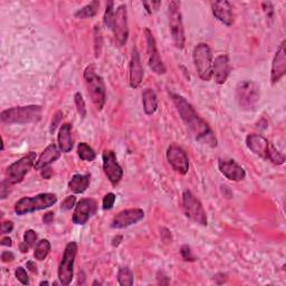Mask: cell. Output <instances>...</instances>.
<instances>
[{
	"mask_svg": "<svg viewBox=\"0 0 286 286\" xmlns=\"http://www.w3.org/2000/svg\"><path fill=\"white\" fill-rule=\"evenodd\" d=\"M261 98V88L253 80H243L236 87L237 104L244 111H252Z\"/></svg>",
	"mask_w": 286,
	"mask_h": 286,
	"instance_id": "5b68a950",
	"label": "cell"
},
{
	"mask_svg": "<svg viewBox=\"0 0 286 286\" xmlns=\"http://www.w3.org/2000/svg\"><path fill=\"white\" fill-rule=\"evenodd\" d=\"M115 42L119 46H123L127 44L129 37V27H128V10L125 4H121L114 12L113 25H112Z\"/></svg>",
	"mask_w": 286,
	"mask_h": 286,
	"instance_id": "8fae6325",
	"label": "cell"
},
{
	"mask_svg": "<svg viewBox=\"0 0 286 286\" xmlns=\"http://www.w3.org/2000/svg\"><path fill=\"white\" fill-rule=\"evenodd\" d=\"M58 146L64 153H69L73 149V139H72V125L70 123L63 124L58 131Z\"/></svg>",
	"mask_w": 286,
	"mask_h": 286,
	"instance_id": "cb8c5ba5",
	"label": "cell"
},
{
	"mask_svg": "<svg viewBox=\"0 0 286 286\" xmlns=\"http://www.w3.org/2000/svg\"><path fill=\"white\" fill-rule=\"evenodd\" d=\"M96 210V203L93 199H80L75 206L72 220L75 225H85Z\"/></svg>",
	"mask_w": 286,
	"mask_h": 286,
	"instance_id": "e0dca14e",
	"label": "cell"
},
{
	"mask_svg": "<svg viewBox=\"0 0 286 286\" xmlns=\"http://www.w3.org/2000/svg\"><path fill=\"white\" fill-rule=\"evenodd\" d=\"M180 254H181L182 258L185 259V261H187V262H195V261H196L195 256H194V255H192L191 248H190L189 246H188V245H183V246H181V248H180Z\"/></svg>",
	"mask_w": 286,
	"mask_h": 286,
	"instance_id": "8d00e7d4",
	"label": "cell"
},
{
	"mask_svg": "<svg viewBox=\"0 0 286 286\" xmlns=\"http://www.w3.org/2000/svg\"><path fill=\"white\" fill-rule=\"evenodd\" d=\"M77 153L80 159L84 161H88V162H92V161H94L96 158L95 152H94L92 147L85 142H80L78 144Z\"/></svg>",
	"mask_w": 286,
	"mask_h": 286,
	"instance_id": "f1b7e54d",
	"label": "cell"
},
{
	"mask_svg": "<svg viewBox=\"0 0 286 286\" xmlns=\"http://www.w3.org/2000/svg\"><path fill=\"white\" fill-rule=\"evenodd\" d=\"M246 145L256 155L268 160L272 144L264 137L259 134H249L246 138Z\"/></svg>",
	"mask_w": 286,
	"mask_h": 286,
	"instance_id": "d6986e66",
	"label": "cell"
},
{
	"mask_svg": "<svg viewBox=\"0 0 286 286\" xmlns=\"http://www.w3.org/2000/svg\"><path fill=\"white\" fill-rule=\"evenodd\" d=\"M121 240H122V236H118L116 238L113 239V243H112V245H113L114 247H115V246H119L120 243H121Z\"/></svg>",
	"mask_w": 286,
	"mask_h": 286,
	"instance_id": "816d5d0a",
	"label": "cell"
},
{
	"mask_svg": "<svg viewBox=\"0 0 286 286\" xmlns=\"http://www.w3.org/2000/svg\"><path fill=\"white\" fill-rule=\"evenodd\" d=\"M103 170L109 181L116 186L123 177V170L116 160V155L112 150H105L102 154Z\"/></svg>",
	"mask_w": 286,
	"mask_h": 286,
	"instance_id": "4fadbf2b",
	"label": "cell"
},
{
	"mask_svg": "<svg viewBox=\"0 0 286 286\" xmlns=\"http://www.w3.org/2000/svg\"><path fill=\"white\" fill-rule=\"evenodd\" d=\"M75 204H76V197L75 196H69V197H66L64 201L62 203L61 208H62V210H65V212H67V210H71L72 208H73Z\"/></svg>",
	"mask_w": 286,
	"mask_h": 286,
	"instance_id": "f35d334b",
	"label": "cell"
},
{
	"mask_svg": "<svg viewBox=\"0 0 286 286\" xmlns=\"http://www.w3.org/2000/svg\"><path fill=\"white\" fill-rule=\"evenodd\" d=\"M212 10L214 18L225 24L226 26H231L234 24V12H232V4L226 0L212 2Z\"/></svg>",
	"mask_w": 286,
	"mask_h": 286,
	"instance_id": "ffe728a7",
	"label": "cell"
},
{
	"mask_svg": "<svg viewBox=\"0 0 286 286\" xmlns=\"http://www.w3.org/2000/svg\"><path fill=\"white\" fill-rule=\"evenodd\" d=\"M218 168L228 180L241 181L246 177L244 168L237 163L235 160L220 159L218 162Z\"/></svg>",
	"mask_w": 286,
	"mask_h": 286,
	"instance_id": "ac0fdd59",
	"label": "cell"
},
{
	"mask_svg": "<svg viewBox=\"0 0 286 286\" xmlns=\"http://www.w3.org/2000/svg\"><path fill=\"white\" fill-rule=\"evenodd\" d=\"M43 109L39 105L17 106L0 113L1 122L7 124H26L38 122L42 119Z\"/></svg>",
	"mask_w": 286,
	"mask_h": 286,
	"instance_id": "7a4b0ae2",
	"label": "cell"
},
{
	"mask_svg": "<svg viewBox=\"0 0 286 286\" xmlns=\"http://www.w3.org/2000/svg\"><path fill=\"white\" fill-rule=\"evenodd\" d=\"M143 218H144V212L142 209H125L113 218V220L111 222V227L114 228V229H122V228L134 225V223L142 220Z\"/></svg>",
	"mask_w": 286,
	"mask_h": 286,
	"instance_id": "9a60e30c",
	"label": "cell"
},
{
	"mask_svg": "<svg viewBox=\"0 0 286 286\" xmlns=\"http://www.w3.org/2000/svg\"><path fill=\"white\" fill-rule=\"evenodd\" d=\"M48 282H40V285H48Z\"/></svg>",
	"mask_w": 286,
	"mask_h": 286,
	"instance_id": "f5cc1de1",
	"label": "cell"
},
{
	"mask_svg": "<svg viewBox=\"0 0 286 286\" xmlns=\"http://www.w3.org/2000/svg\"><path fill=\"white\" fill-rule=\"evenodd\" d=\"M76 254H77V244L75 241H71L66 245L60 266H58V280L63 285H70L73 281Z\"/></svg>",
	"mask_w": 286,
	"mask_h": 286,
	"instance_id": "ba28073f",
	"label": "cell"
},
{
	"mask_svg": "<svg viewBox=\"0 0 286 286\" xmlns=\"http://www.w3.org/2000/svg\"><path fill=\"white\" fill-rule=\"evenodd\" d=\"M51 249H52V245H51V243H49V240H47V239L39 240L37 245H36L34 256L36 259H37V261L42 262L48 256Z\"/></svg>",
	"mask_w": 286,
	"mask_h": 286,
	"instance_id": "4316f807",
	"label": "cell"
},
{
	"mask_svg": "<svg viewBox=\"0 0 286 286\" xmlns=\"http://www.w3.org/2000/svg\"><path fill=\"white\" fill-rule=\"evenodd\" d=\"M143 6L145 7L147 13L152 15V13L158 10L159 7L161 6V1H143Z\"/></svg>",
	"mask_w": 286,
	"mask_h": 286,
	"instance_id": "ab89813d",
	"label": "cell"
},
{
	"mask_svg": "<svg viewBox=\"0 0 286 286\" xmlns=\"http://www.w3.org/2000/svg\"><path fill=\"white\" fill-rule=\"evenodd\" d=\"M194 63L199 77L208 82L213 77V52L207 44L200 43L194 49Z\"/></svg>",
	"mask_w": 286,
	"mask_h": 286,
	"instance_id": "52a82bcc",
	"label": "cell"
},
{
	"mask_svg": "<svg viewBox=\"0 0 286 286\" xmlns=\"http://www.w3.org/2000/svg\"><path fill=\"white\" fill-rule=\"evenodd\" d=\"M84 78L86 83L88 95L91 97L93 104L96 106L97 110H102L106 101L105 85L103 78L96 74L95 67L87 66L84 72Z\"/></svg>",
	"mask_w": 286,
	"mask_h": 286,
	"instance_id": "277c9868",
	"label": "cell"
},
{
	"mask_svg": "<svg viewBox=\"0 0 286 286\" xmlns=\"http://www.w3.org/2000/svg\"><path fill=\"white\" fill-rule=\"evenodd\" d=\"M15 276L16 279L20 282L21 284L24 285H28L29 284V280H28V275H27V272L25 271L24 267H17L16 272H15Z\"/></svg>",
	"mask_w": 286,
	"mask_h": 286,
	"instance_id": "e575fe53",
	"label": "cell"
},
{
	"mask_svg": "<svg viewBox=\"0 0 286 286\" xmlns=\"http://www.w3.org/2000/svg\"><path fill=\"white\" fill-rule=\"evenodd\" d=\"M114 2L109 1L106 3L105 12H104V25L109 29H112V25H113V18H114Z\"/></svg>",
	"mask_w": 286,
	"mask_h": 286,
	"instance_id": "4dcf8cb0",
	"label": "cell"
},
{
	"mask_svg": "<svg viewBox=\"0 0 286 286\" xmlns=\"http://www.w3.org/2000/svg\"><path fill=\"white\" fill-rule=\"evenodd\" d=\"M13 229V222L12 221H3L1 223V227H0V231H1V234H9V232H11Z\"/></svg>",
	"mask_w": 286,
	"mask_h": 286,
	"instance_id": "7bdbcfd3",
	"label": "cell"
},
{
	"mask_svg": "<svg viewBox=\"0 0 286 286\" xmlns=\"http://www.w3.org/2000/svg\"><path fill=\"white\" fill-rule=\"evenodd\" d=\"M60 156H61V150L58 149L57 145L49 144L46 149L42 152V154L39 155L37 161H36L35 169L42 170L44 168L49 167V164L55 162Z\"/></svg>",
	"mask_w": 286,
	"mask_h": 286,
	"instance_id": "603a6c76",
	"label": "cell"
},
{
	"mask_svg": "<svg viewBox=\"0 0 286 286\" xmlns=\"http://www.w3.org/2000/svg\"><path fill=\"white\" fill-rule=\"evenodd\" d=\"M129 83L132 88H137L140 86L143 79V67L140 58V54L138 53L137 49H133L131 62H130V70H129Z\"/></svg>",
	"mask_w": 286,
	"mask_h": 286,
	"instance_id": "7402d4cb",
	"label": "cell"
},
{
	"mask_svg": "<svg viewBox=\"0 0 286 286\" xmlns=\"http://www.w3.org/2000/svg\"><path fill=\"white\" fill-rule=\"evenodd\" d=\"M13 259H15V255H13L11 252H8V250H6V252H2V254H1V261H2L3 263L12 262Z\"/></svg>",
	"mask_w": 286,
	"mask_h": 286,
	"instance_id": "ee69618b",
	"label": "cell"
},
{
	"mask_svg": "<svg viewBox=\"0 0 286 286\" xmlns=\"http://www.w3.org/2000/svg\"><path fill=\"white\" fill-rule=\"evenodd\" d=\"M182 205L183 212L186 216L196 223H199L201 226H207L208 219L207 214L204 209L203 204L196 198L189 190H185L182 194Z\"/></svg>",
	"mask_w": 286,
	"mask_h": 286,
	"instance_id": "9c48e42d",
	"label": "cell"
},
{
	"mask_svg": "<svg viewBox=\"0 0 286 286\" xmlns=\"http://www.w3.org/2000/svg\"><path fill=\"white\" fill-rule=\"evenodd\" d=\"M26 266H27V268H28V270H29L31 273H37V266H36V264H35L33 261L27 262Z\"/></svg>",
	"mask_w": 286,
	"mask_h": 286,
	"instance_id": "c3c4849f",
	"label": "cell"
},
{
	"mask_svg": "<svg viewBox=\"0 0 286 286\" xmlns=\"http://www.w3.org/2000/svg\"><path fill=\"white\" fill-rule=\"evenodd\" d=\"M262 7L264 9V11L266 13V17L270 18V19H273L274 17V9H273V6L271 2H263Z\"/></svg>",
	"mask_w": 286,
	"mask_h": 286,
	"instance_id": "b9f144b4",
	"label": "cell"
},
{
	"mask_svg": "<svg viewBox=\"0 0 286 286\" xmlns=\"http://www.w3.org/2000/svg\"><path fill=\"white\" fill-rule=\"evenodd\" d=\"M10 187L11 185L6 180V179L1 181V185H0V196H1V199L7 198V196L9 195V188Z\"/></svg>",
	"mask_w": 286,
	"mask_h": 286,
	"instance_id": "60d3db41",
	"label": "cell"
},
{
	"mask_svg": "<svg viewBox=\"0 0 286 286\" xmlns=\"http://www.w3.org/2000/svg\"><path fill=\"white\" fill-rule=\"evenodd\" d=\"M143 110L146 115H152L158 109V98L152 88H145L142 93Z\"/></svg>",
	"mask_w": 286,
	"mask_h": 286,
	"instance_id": "484cf974",
	"label": "cell"
},
{
	"mask_svg": "<svg viewBox=\"0 0 286 286\" xmlns=\"http://www.w3.org/2000/svg\"><path fill=\"white\" fill-rule=\"evenodd\" d=\"M0 244H1L2 246H7V247H11L12 240H11L10 237H3L1 241H0Z\"/></svg>",
	"mask_w": 286,
	"mask_h": 286,
	"instance_id": "7dc6e473",
	"label": "cell"
},
{
	"mask_svg": "<svg viewBox=\"0 0 286 286\" xmlns=\"http://www.w3.org/2000/svg\"><path fill=\"white\" fill-rule=\"evenodd\" d=\"M180 1H171L168 7L169 27L172 42L178 49H182L186 44L185 28L182 22V13L180 10Z\"/></svg>",
	"mask_w": 286,
	"mask_h": 286,
	"instance_id": "8992f818",
	"label": "cell"
},
{
	"mask_svg": "<svg viewBox=\"0 0 286 286\" xmlns=\"http://www.w3.org/2000/svg\"><path fill=\"white\" fill-rule=\"evenodd\" d=\"M74 102L76 105V110L77 113L80 115V118H85L86 116V105H85V101L80 93H76L74 95Z\"/></svg>",
	"mask_w": 286,
	"mask_h": 286,
	"instance_id": "1f68e13d",
	"label": "cell"
},
{
	"mask_svg": "<svg viewBox=\"0 0 286 286\" xmlns=\"http://www.w3.org/2000/svg\"><path fill=\"white\" fill-rule=\"evenodd\" d=\"M118 282L122 286H131L133 285V274L128 267L120 268L118 273Z\"/></svg>",
	"mask_w": 286,
	"mask_h": 286,
	"instance_id": "f546056e",
	"label": "cell"
},
{
	"mask_svg": "<svg viewBox=\"0 0 286 286\" xmlns=\"http://www.w3.org/2000/svg\"><path fill=\"white\" fill-rule=\"evenodd\" d=\"M29 248H30V246H28L26 243H24V241H22V243L20 244V250H21V253H28Z\"/></svg>",
	"mask_w": 286,
	"mask_h": 286,
	"instance_id": "f907efd6",
	"label": "cell"
},
{
	"mask_svg": "<svg viewBox=\"0 0 286 286\" xmlns=\"http://www.w3.org/2000/svg\"><path fill=\"white\" fill-rule=\"evenodd\" d=\"M268 160L272 161V162L274 163V164L280 165V164H283L285 162V156L282 153H280V152L275 149V146L272 144Z\"/></svg>",
	"mask_w": 286,
	"mask_h": 286,
	"instance_id": "d6a6232c",
	"label": "cell"
},
{
	"mask_svg": "<svg viewBox=\"0 0 286 286\" xmlns=\"http://www.w3.org/2000/svg\"><path fill=\"white\" fill-rule=\"evenodd\" d=\"M230 73L229 58L227 55H219L214 61L213 65V77L214 82L221 85L225 84Z\"/></svg>",
	"mask_w": 286,
	"mask_h": 286,
	"instance_id": "44dd1931",
	"label": "cell"
},
{
	"mask_svg": "<svg viewBox=\"0 0 286 286\" xmlns=\"http://www.w3.org/2000/svg\"><path fill=\"white\" fill-rule=\"evenodd\" d=\"M98 8H100V2L98 1H92L89 2L86 6L83 7L82 9H79L75 12L76 18H91L94 17L98 11Z\"/></svg>",
	"mask_w": 286,
	"mask_h": 286,
	"instance_id": "83f0119b",
	"label": "cell"
},
{
	"mask_svg": "<svg viewBox=\"0 0 286 286\" xmlns=\"http://www.w3.org/2000/svg\"><path fill=\"white\" fill-rule=\"evenodd\" d=\"M167 160L174 171L179 174H186L189 170V159L182 147L172 144L167 150Z\"/></svg>",
	"mask_w": 286,
	"mask_h": 286,
	"instance_id": "5bb4252c",
	"label": "cell"
},
{
	"mask_svg": "<svg viewBox=\"0 0 286 286\" xmlns=\"http://www.w3.org/2000/svg\"><path fill=\"white\" fill-rule=\"evenodd\" d=\"M36 240H37V234H36V231H34L33 229L26 230L24 234V243L31 247V246L36 243Z\"/></svg>",
	"mask_w": 286,
	"mask_h": 286,
	"instance_id": "74e56055",
	"label": "cell"
},
{
	"mask_svg": "<svg viewBox=\"0 0 286 286\" xmlns=\"http://www.w3.org/2000/svg\"><path fill=\"white\" fill-rule=\"evenodd\" d=\"M115 200H116V196L113 194V192H109V194H106L104 196V198H103V209L110 210L113 208Z\"/></svg>",
	"mask_w": 286,
	"mask_h": 286,
	"instance_id": "836d02e7",
	"label": "cell"
},
{
	"mask_svg": "<svg viewBox=\"0 0 286 286\" xmlns=\"http://www.w3.org/2000/svg\"><path fill=\"white\" fill-rule=\"evenodd\" d=\"M286 73V51H285V40L281 43L277 48V52L272 63L271 70V82L273 85L279 83L281 78Z\"/></svg>",
	"mask_w": 286,
	"mask_h": 286,
	"instance_id": "2e32d148",
	"label": "cell"
},
{
	"mask_svg": "<svg viewBox=\"0 0 286 286\" xmlns=\"http://www.w3.org/2000/svg\"><path fill=\"white\" fill-rule=\"evenodd\" d=\"M36 153L35 152H29L28 154H26L17 160L16 162L10 164L7 169V176L8 178L6 180L10 183V185H16L22 181V179L25 178L27 173L30 171V169L35 167L36 163Z\"/></svg>",
	"mask_w": 286,
	"mask_h": 286,
	"instance_id": "30bf717a",
	"label": "cell"
},
{
	"mask_svg": "<svg viewBox=\"0 0 286 286\" xmlns=\"http://www.w3.org/2000/svg\"><path fill=\"white\" fill-rule=\"evenodd\" d=\"M57 203V196L51 192L39 194L35 197H24L15 204V213L18 216L51 208Z\"/></svg>",
	"mask_w": 286,
	"mask_h": 286,
	"instance_id": "3957f363",
	"label": "cell"
},
{
	"mask_svg": "<svg viewBox=\"0 0 286 286\" xmlns=\"http://www.w3.org/2000/svg\"><path fill=\"white\" fill-rule=\"evenodd\" d=\"M144 31H145L146 54H147V63H149V67L154 72L155 74L162 75L165 73V72H167V70H165V66L163 64L162 60H161L158 48H156L155 39L149 28H146Z\"/></svg>",
	"mask_w": 286,
	"mask_h": 286,
	"instance_id": "7c38bea8",
	"label": "cell"
},
{
	"mask_svg": "<svg viewBox=\"0 0 286 286\" xmlns=\"http://www.w3.org/2000/svg\"><path fill=\"white\" fill-rule=\"evenodd\" d=\"M61 119H62V112H58V113L54 116V120H53V123H52V128H51V131L53 132L54 130L56 129V127H57V124H58V122H60L61 121Z\"/></svg>",
	"mask_w": 286,
	"mask_h": 286,
	"instance_id": "f6af8a7d",
	"label": "cell"
},
{
	"mask_svg": "<svg viewBox=\"0 0 286 286\" xmlns=\"http://www.w3.org/2000/svg\"><path fill=\"white\" fill-rule=\"evenodd\" d=\"M91 182V174H74L69 182V188L74 194H83Z\"/></svg>",
	"mask_w": 286,
	"mask_h": 286,
	"instance_id": "d4e9b609",
	"label": "cell"
},
{
	"mask_svg": "<svg viewBox=\"0 0 286 286\" xmlns=\"http://www.w3.org/2000/svg\"><path fill=\"white\" fill-rule=\"evenodd\" d=\"M54 220V213H47V214H44V217H43V221L44 223H46V225H49V223H52Z\"/></svg>",
	"mask_w": 286,
	"mask_h": 286,
	"instance_id": "bcb514c9",
	"label": "cell"
},
{
	"mask_svg": "<svg viewBox=\"0 0 286 286\" xmlns=\"http://www.w3.org/2000/svg\"><path fill=\"white\" fill-rule=\"evenodd\" d=\"M94 35H95V53H96V57H98L100 56L101 49H102V34H101V29L98 28V26H95Z\"/></svg>",
	"mask_w": 286,
	"mask_h": 286,
	"instance_id": "d590c367",
	"label": "cell"
},
{
	"mask_svg": "<svg viewBox=\"0 0 286 286\" xmlns=\"http://www.w3.org/2000/svg\"><path fill=\"white\" fill-rule=\"evenodd\" d=\"M171 97L179 114H180L181 120L186 124L187 129L189 130L191 136L196 139V141L210 147H216V136H214V131L209 127L208 123L197 114L194 106L185 97L179 95V94H171Z\"/></svg>",
	"mask_w": 286,
	"mask_h": 286,
	"instance_id": "6da1fadb",
	"label": "cell"
},
{
	"mask_svg": "<svg viewBox=\"0 0 286 286\" xmlns=\"http://www.w3.org/2000/svg\"><path fill=\"white\" fill-rule=\"evenodd\" d=\"M51 174H52V169H51V168H48V167L44 168L43 177H44L45 179H49V178H51Z\"/></svg>",
	"mask_w": 286,
	"mask_h": 286,
	"instance_id": "681fc988",
	"label": "cell"
}]
</instances>
